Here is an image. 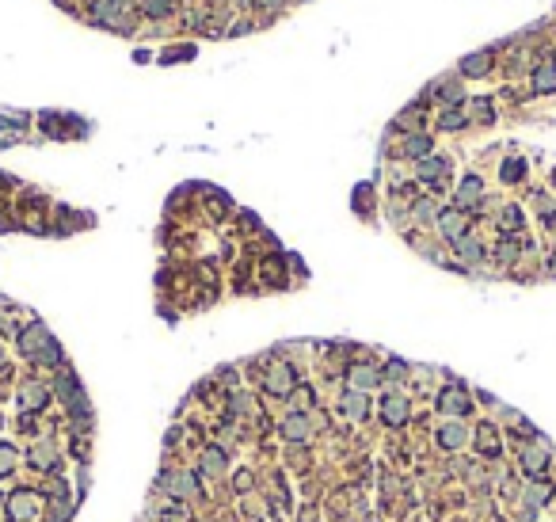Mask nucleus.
I'll use <instances>...</instances> for the list:
<instances>
[{
    "instance_id": "1",
    "label": "nucleus",
    "mask_w": 556,
    "mask_h": 522,
    "mask_svg": "<svg viewBox=\"0 0 556 522\" xmlns=\"http://www.w3.org/2000/svg\"><path fill=\"white\" fill-rule=\"evenodd\" d=\"M20 351H23L27 359H35V362H61V347L54 343V335L46 332L42 324H31V328H23Z\"/></svg>"
},
{
    "instance_id": "2",
    "label": "nucleus",
    "mask_w": 556,
    "mask_h": 522,
    "mask_svg": "<svg viewBox=\"0 0 556 522\" xmlns=\"http://www.w3.org/2000/svg\"><path fill=\"white\" fill-rule=\"evenodd\" d=\"M435 225H438V232L450 240V244H454V240H461V237L469 232V229H465V213H461L457 206L438 210V221H435Z\"/></svg>"
},
{
    "instance_id": "3",
    "label": "nucleus",
    "mask_w": 556,
    "mask_h": 522,
    "mask_svg": "<svg viewBox=\"0 0 556 522\" xmlns=\"http://www.w3.org/2000/svg\"><path fill=\"white\" fill-rule=\"evenodd\" d=\"M480 199H484V183H480V175L469 172L465 180L457 183V210L465 213L469 206H480Z\"/></svg>"
},
{
    "instance_id": "4",
    "label": "nucleus",
    "mask_w": 556,
    "mask_h": 522,
    "mask_svg": "<svg viewBox=\"0 0 556 522\" xmlns=\"http://www.w3.org/2000/svg\"><path fill=\"white\" fill-rule=\"evenodd\" d=\"M438 408L446 416H469V393L461 385H450V389H442V397H438Z\"/></svg>"
},
{
    "instance_id": "5",
    "label": "nucleus",
    "mask_w": 556,
    "mask_h": 522,
    "mask_svg": "<svg viewBox=\"0 0 556 522\" xmlns=\"http://www.w3.org/2000/svg\"><path fill=\"white\" fill-rule=\"evenodd\" d=\"M35 511H39V499H35V492H16V496L8 499V518H12V522L35 518Z\"/></svg>"
},
{
    "instance_id": "6",
    "label": "nucleus",
    "mask_w": 556,
    "mask_h": 522,
    "mask_svg": "<svg viewBox=\"0 0 556 522\" xmlns=\"http://www.w3.org/2000/svg\"><path fill=\"white\" fill-rule=\"evenodd\" d=\"M381 419L389 427H404L408 423V400L404 397H385L381 400Z\"/></svg>"
},
{
    "instance_id": "7",
    "label": "nucleus",
    "mask_w": 556,
    "mask_h": 522,
    "mask_svg": "<svg viewBox=\"0 0 556 522\" xmlns=\"http://www.w3.org/2000/svg\"><path fill=\"white\" fill-rule=\"evenodd\" d=\"M378 381H381V374L373 366H351V374H347V385H351L354 393H370Z\"/></svg>"
},
{
    "instance_id": "8",
    "label": "nucleus",
    "mask_w": 556,
    "mask_h": 522,
    "mask_svg": "<svg viewBox=\"0 0 556 522\" xmlns=\"http://www.w3.org/2000/svg\"><path fill=\"white\" fill-rule=\"evenodd\" d=\"M465 442H469L465 423H442L438 427V446H442V450H461Z\"/></svg>"
},
{
    "instance_id": "9",
    "label": "nucleus",
    "mask_w": 556,
    "mask_h": 522,
    "mask_svg": "<svg viewBox=\"0 0 556 522\" xmlns=\"http://www.w3.org/2000/svg\"><path fill=\"white\" fill-rule=\"evenodd\" d=\"M160 484H164V488H172L175 496H199V480H194L191 473H164Z\"/></svg>"
},
{
    "instance_id": "10",
    "label": "nucleus",
    "mask_w": 556,
    "mask_h": 522,
    "mask_svg": "<svg viewBox=\"0 0 556 522\" xmlns=\"http://www.w3.org/2000/svg\"><path fill=\"white\" fill-rule=\"evenodd\" d=\"M416 172H419V180H423V183H438L442 175L450 172V161H446V156H423Z\"/></svg>"
},
{
    "instance_id": "11",
    "label": "nucleus",
    "mask_w": 556,
    "mask_h": 522,
    "mask_svg": "<svg viewBox=\"0 0 556 522\" xmlns=\"http://www.w3.org/2000/svg\"><path fill=\"white\" fill-rule=\"evenodd\" d=\"M282 435H286V439H309V435H313V419H309L305 412H294V416H286V423H282Z\"/></svg>"
},
{
    "instance_id": "12",
    "label": "nucleus",
    "mask_w": 556,
    "mask_h": 522,
    "mask_svg": "<svg viewBox=\"0 0 556 522\" xmlns=\"http://www.w3.org/2000/svg\"><path fill=\"white\" fill-rule=\"evenodd\" d=\"M454 251H457V259L461 263H480V259H484V244H480L476 237H461V240H454Z\"/></svg>"
},
{
    "instance_id": "13",
    "label": "nucleus",
    "mask_w": 556,
    "mask_h": 522,
    "mask_svg": "<svg viewBox=\"0 0 556 522\" xmlns=\"http://www.w3.org/2000/svg\"><path fill=\"white\" fill-rule=\"evenodd\" d=\"M294 385H297V378H294V370H290V366H275V370L267 374V389H271V393H282V397H286Z\"/></svg>"
},
{
    "instance_id": "14",
    "label": "nucleus",
    "mask_w": 556,
    "mask_h": 522,
    "mask_svg": "<svg viewBox=\"0 0 556 522\" xmlns=\"http://www.w3.org/2000/svg\"><path fill=\"white\" fill-rule=\"evenodd\" d=\"M533 92H537V96H549V92H556V65L552 61H545V65H537V69H533Z\"/></svg>"
},
{
    "instance_id": "15",
    "label": "nucleus",
    "mask_w": 556,
    "mask_h": 522,
    "mask_svg": "<svg viewBox=\"0 0 556 522\" xmlns=\"http://www.w3.org/2000/svg\"><path fill=\"white\" fill-rule=\"evenodd\" d=\"M518 461H522V469H526V473H541V469H545V461H549V450H545L541 442H537V446H526V450L518 454Z\"/></svg>"
},
{
    "instance_id": "16",
    "label": "nucleus",
    "mask_w": 556,
    "mask_h": 522,
    "mask_svg": "<svg viewBox=\"0 0 556 522\" xmlns=\"http://www.w3.org/2000/svg\"><path fill=\"white\" fill-rule=\"evenodd\" d=\"M46 400H50V393H46V385H39V381H23L20 385V404L23 408H42Z\"/></svg>"
},
{
    "instance_id": "17",
    "label": "nucleus",
    "mask_w": 556,
    "mask_h": 522,
    "mask_svg": "<svg viewBox=\"0 0 556 522\" xmlns=\"http://www.w3.org/2000/svg\"><path fill=\"white\" fill-rule=\"evenodd\" d=\"M488 69H492V50H480L473 58L461 61V73H465V77H484Z\"/></svg>"
},
{
    "instance_id": "18",
    "label": "nucleus",
    "mask_w": 556,
    "mask_h": 522,
    "mask_svg": "<svg viewBox=\"0 0 556 522\" xmlns=\"http://www.w3.org/2000/svg\"><path fill=\"white\" fill-rule=\"evenodd\" d=\"M404 156H412V161H423V156H431V137H427V134H412L408 142H404Z\"/></svg>"
},
{
    "instance_id": "19",
    "label": "nucleus",
    "mask_w": 556,
    "mask_h": 522,
    "mask_svg": "<svg viewBox=\"0 0 556 522\" xmlns=\"http://www.w3.org/2000/svg\"><path fill=\"white\" fill-rule=\"evenodd\" d=\"M339 408H343V412L351 416V419H366V397H362V393H354V389H351V393H343Z\"/></svg>"
},
{
    "instance_id": "20",
    "label": "nucleus",
    "mask_w": 556,
    "mask_h": 522,
    "mask_svg": "<svg viewBox=\"0 0 556 522\" xmlns=\"http://www.w3.org/2000/svg\"><path fill=\"white\" fill-rule=\"evenodd\" d=\"M412 218H416L419 225H431V221H438V202H435V199H419L416 206H412Z\"/></svg>"
},
{
    "instance_id": "21",
    "label": "nucleus",
    "mask_w": 556,
    "mask_h": 522,
    "mask_svg": "<svg viewBox=\"0 0 556 522\" xmlns=\"http://www.w3.org/2000/svg\"><path fill=\"white\" fill-rule=\"evenodd\" d=\"M465 123H469V118H465V111H461V107H446V111L438 115V126H442V130H461Z\"/></svg>"
},
{
    "instance_id": "22",
    "label": "nucleus",
    "mask_w": 556,
    "mask_h": 522,
    "mask_svg": "<svg viewBox=\"0 0 556 522\" xmlns=\"http://www.w3.org/2000/svg\"><path fill=\"white\" fill-rule=\"evenodd\" d=\"M12 469H16V446L0 442V477H8Z\"/></svg>"
},
{
    "instance_id": "23",
    "label": "nucleus",
    "mask_w": 556,
    "mask_h": 522,
    "mask_svg": "<svg viewBox=\"0 0 556 522\" xmlns=\"http://www.w3.org/2000/svg\"><path fill=\"white\" fill-rule=\"evenodd\" d=\"M526 175V161H507L503 164V183H518Z\"/></svg>"
},
{
    "instance_id": "24",
    "label": "nucleus",
    "mask_w": 556,
    "mask_h": 522,
    "mask_svg": "<svg viewBox=\"0 0 556 522\" xmlns=\"http://www.w3.org/2000/svg\"><path fill=\"white\" fill-rule=\"evenodd\" d=\"M503 229H507V232L522 229V210H518V206H507V210H503Z\"/></svg>"
},
{
    "instance_id": "25",
    "label": "nucleus",
    "mask_w": 556,
    "mask_h": 522,
    "mask_svg": "<svg viewBox=\"0 0 556 522\" xmlns=\"http://www.w3.org/2000/svg\"><path fill=\"white\" fill-rule=\"evenodd\" d=\"M168 8H172L168 0H145V15H156V20H164Z\"/></svg>"
},
{
    "instance_id": "26",
    "label": "nucleus",
    "mask_w": 556,
    "mask_h": 522,
    "mask_svg": "<svg viewBox=\"0 0 556 522\" xmlns=\"http://www.w3.org/2000/svg\"><path fill=\"white\" fill-rule=\"evenodd\" d=\"M35 458H39V461H42V465H39V469H54V446H39V450H35V454H31V461H35Z\"/></svg>"
},
{
    "instance_id": "27",
    "label": "nucleus",
    "mask_w": 556,
    "mask_h": 522,
    "mask_svg": "<svg viewBox=\"0 0 556 522\" xmlns=\"http://www.w3.org/2000/svg\"><path fill=\"white\" fill-rule=\"evenodd\" d=\"M206 469H210V473H221V469H225V454H221V450H210V454H206Z\"/></svg>"
},
{
    "instance_id": "28",
    "label": "nucleus",
    "mask_w": 556,
    "mask_h": 522,
    "mask_svg": "<svg viewBox=\"0 0 556 522\" xmlns=\"http://www.w3.org/2000/svg\"><path fill=\"white\" fill-rule=\"evenodd\" d=\"M404 370H408V366H404V362H397V359H393L389 366H385V374H381V381H397V378H404Z\"/></svg>"
},
{
    "instance_id": "29",
    "label": "nucleus",
    "mask_w": 556,
    "mask_h": 522,
    "mask_svg": "<svg viewBox=\"0 0 556 522\" xmlns=\"http://www.w3.org/2000/svg\"><path fill=\"white\" fill-rule=\"evenodd\" d=\"M473 107H476V115H480V118H495V111H492V104H488L484 96H480V99H473Z\"/></svg>"
},
{
    "instance_id": "30",
    "label": "nucleus",
    "mask_w": 556,
    "mask_h": 522,
    "mask_svg": "<svg viewBox=\"0 0 556 522\" xmlns=\"http://www.w3.org/2000/svg\"><path fill=\"white\" fill-rule=\"evenodd\" d=\"M256 4H259V12H278L282 0H256Z\"/></svg>"
},
{
    "instance_id": "31",
    "label": "nucleus",
    "mask_w": 556,
    "mask_h": 522,
    "mask_svg": "<svg viewBox=\"0 0 556 522\" xmlns=\"http://www.w3.org/2000/svg\"><path fill=\"white\" fill-rule=\"evenodd\" d=\"M549 275H556V251L549 256Z\"/></svg>"
},
{
    "instance_id": "32",
    "label": "nucleus",
    "mask_w": 556,
    "mask_h": 522,
    "mask_svg": "<svg viewBox=\"0 0 556 522\" xmlns=\"http://www.w3.org/2000/svg\"><path fill=\"white\" fill-rule=\"evenodd\" d=\"M0 362H4V355H0Z\"/></svg>"
}]
</instances>
